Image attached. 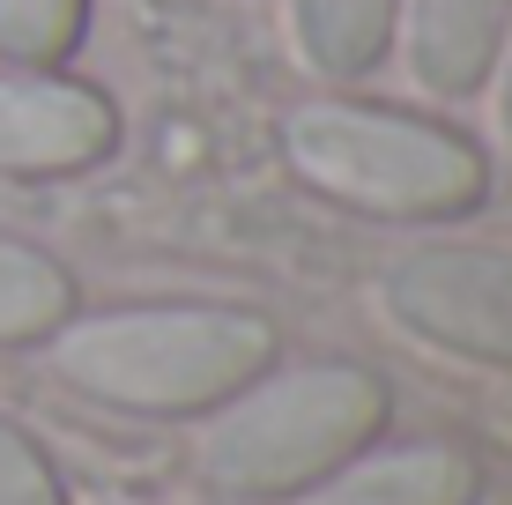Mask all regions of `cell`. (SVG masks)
I'll return each mask as SVG.
<instances>
[{
  "label": "cell",
  "mask_w": 512,
  "mask_h": 505,
  "mask_svg": "<svg viewBox=\"0 0 512 505\" xmlns=\"http://www.w3.org/2000/svg\"><path fill=\"white\" fill-rule=\"evenodd\" d=\"M90 30V0H0V67H67Z\"/></svg>",
  "instance_id": "cell-10"
},
{
  "label": "cell",
  "mask_w": 512,
  "mask_h": 505,
  "mask_svg": "<svg viewBox=\"0 0 512 505\" xmlns=\"http://www.w3.org/2000/svg\"><path fill=\"white\" fill-rule=\"evenodd\" d=\"M512 30V0H401V67L431 97H468L490 82L498 45Z\"/></svg>",
  "instance_id": "cell-7"
},
{
  "label": "cell",
  "mask_w": 512,
  "mask_h": 505,
  "mask_svg": "<svg viewBox=\"0 0 512 505\" xmlns=\"http://www.w3.org/2000/svg\"><path fill=\"white\" fill-rule=\"evenodd\" d=\"M483 498V468L453 439H401V446H364L312 491L290 505H475Z\"/></svg>",
  "instance_id": "cell-6"
},
{
  "label": "cell",
  "mask_w": 512,
  "mask_h": 505,
  "mask_svg": "<svg viewBox=\"0 0 512 505\" xmlns=\"http://www.w3.org/2000/svg\"><path fill=\"white\" fill-rule=\"evenodd\" d=\"M401 0H290L297 60L320 82H364L394 52Z\"/></svg>",
  "instance_id": "cell-8"
},
{
  "label": "cell",
  "mask_w": 512,
  "mask_h": 505,
  "mask_svg": "<svg viewBox=\"0 0 512 505\" xmlns=\"http://www.w3.org/2000/svg\"><path fill=\"white\" fill-rule=\"evenodd\" d=\"M386 431V379L357 357L253 372L201 416V476L231 498H297Z\"/></svg>",
  "instance_id": "cell-2"
},
{
  "label": "cell",
  "mask_w": 512,
  "mask_h": 505,
  "mask_svg": "<svg viewBox=\"0 0 512 505\" xmlns=\"http://www.w3.org/2000/svg\"><path fill=\"white\" fill-rule=\"evenodd\" d=\"M282 164L305 194L394 223H446L490 194V164L461 127L357 97L297 104L282 119Z\"/></svg>",
  "instance_id": "cell-3"
},
{
  "label": "cell",
  "mask_w": 512,
  "mask_h": 505,
  "mask_svg": "<svg viewBox=\"0 0 512 505\" xmlns=\"http://www.w3.org/2000/svg\"><path fill=\"white\" fill-rule=\"evenodd\" d=\"M119 142L112 97L67 67H0V179H75Z\"/></svg>",
  "instance_id": "cell-5"
},
{
  "label": "cell",
  "mask_w": 512,
  "mask_h": 505,
  "mask_svg": "<svg viewBox=\"0 0 512 505\" xmlns=\"http://www.w3.org/2000/svg\"><path fill=\"white\" fill-rule=\"evenodd\" d=\"M379 312L453 364L512 372V246H475V238L401 246L379 268Z\"/></svg>",
  "instance_id": "cell-4"
},
{
  "label": "cell",
  "mask_w": 512,
  "mask_h": 505,
  "mask_svg": "<svg viewBox=\"0 0 512 505\" xmlns=\"http://www.w3.org/2000/svg\"><path fill=\"white\" fill-rule=\"evenodd\" d=\"M75 312V275L30 238L0 231V350H38L52 327Z\"/></svg>",
  "instance_id": "cell-9"
},
{
  "label": "cell",
  "mask_w": 512,
  "mask_h": 505,
  "mask_svg": "<svg viewBox=\"0 0 512 505\" xmlns=\"http://www.w3.org/2000/svg\"><path fill=\"white\" fill-rule=\"evenodd\" d=\"M52 379L82 402L179 424L231 402L253 372L275 364L268 312L216 305V298H171V305H112V312H67L38 342Z\"/></svg>",
  "instance_id": "cell-1"
},
{
  "label": "cell",
  "mask_w": 512,
  "mask_h": 505,
  "mask_svg": "<svg viewBox=\"0 0 512 505\" xmlns=\"http://www.w3.org/2000/svg\"><path fill=\"white\" fill-rule=\"evenodd\" d=\"M490 82H498V127H505V142H512V30H505V45H498Z\"/></svg>",
  "instance_id": "cell-12"
},
{
  "label": "cell",
  "mask_w": 512,
  "mask_h": 505,
  "mask_svg": "<svg viewBox=\"0 0 512 505\" xmlns=\"http://www.w3.org/2000/svg\"><path fill=\"white\" fill-rule=\"evenodd\" d=\"M0 505H67V483L52 468V454L15 416H0Z\"/></svg>",
  "instance_id": "cell-11"
}]
</instances>
